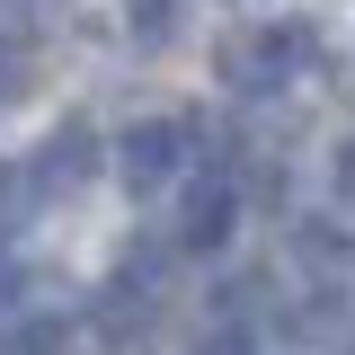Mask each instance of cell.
<instances>
[{
  "instance_id": "6da1fadb",
  "label": "cell",
  "mask_w": 355,
  "mask_h": 355,
  "mask_svg": "<svg viewBox=\"0 0 355 355\" xmlns=\"http://www.w3.org/2000/svg\"><path fill=\"white\" fill-rule=\"evenodd\" d=\"M311 62H320V27L311 18H275V27H249L240 44H222V80L240 98H266V89H284Z\"/></svg>"
},
{
  "instance_id": "7a4b0ae2",
  "label": "cell",
  "mask_w": 355,
  "mask_h": 355,
  "mask_svg": "<svg viewBox=\"0 0 355 355\" xmlns=\"http://www.w3.org/2000/svg\"><path fill=\"white\" fill-rule=\"evenodd\" d=\"M187 151H196V133L178 125V116H142V125L116 133V178H125L133 196H160V187L187 169Z\"/></svg>"
},
{
  "instance_id": "8992f818",
  "label": "cell",
  "mask_w": 355,
  "mask_h": 355,
  "mask_svg": "<svg viewBox=\"0 0 355 355\" xmlns=\"http://www.w3.org/2000/svg\"><path fill=\"white\" fill-rule=\"evenodd\" d=\"M293 258L338 275V266H355V249H347V231H329V222H302V231H293Z\"/></svg>"
},
{
  "instance_id": "ba28073f",
  "label": "cell",
  "mask_w": 355,
  "mask_h": 355,
  "mask_svg": "<svg viewBox=\"0 0 355 355\" xmlns=\"http://www.w3.org/2000/svg\"><path fill=\"white\" fill-rule=\"evenodd\" d=\"M125 18H133V36H142V44H160V36L178 27V0H125Z\"/></svg>"
},
{
  "instance_id": "8fae6325",
  "label": "cell",
  "mask_w": 355,
  "mask_h": 355,
  "mask_svg": "<svg viewBox=\"0 0 355 355\" xmlns=\"http://www.w3.org/2000/svg\"><path fill=\"white\" fill-rule=\"evenodd\" d=\"M9 9H18V18H27V27H36V18H62V9H71V0H9Z\"/></svg>"
},
{
  "instance_id": "9c48e42d",
  "label": "cell",
  "mask_w": 355,
  "mask_h": 355,
  "mask_svg": "<svg viewBox=\"0 0 355 355\" xmlns=\"http://www.w3.org/2000/svg\"><path fill=\"white\" fill-rule=\"evenodd\" d=\"M329 187L355 205V142H338V151H329Z\"/></svg>"
},
{
  "instance_id": "30bf717a",
  "label": "cell",
  "mask_w": 355,
  "mask_h": 355,
  "mask_svg": "<svg viewBox=\"0 0 355 355\" xmlns=\"http://www.w3.org/2000/svg\"><path fill=\"white\" fill-rule=\"evenodd\" d=\"M196 355H258V347H249L240 329H222V338H205V347H196Z\"/></svg>"
},
{
  "instance_id": "7c38bea8",
  "label": "cell",
  "mask_w": 355,
  "mask_h": 355,
  "mask_svg": "<svg viewBox=\"0 0 355 355\" xmlns=\"http://www.w3.org/2000/svg\"><path fill=\"white\" fill-rule=\"evenodd\" d=\"M9 302H18V266L0 258V320H9Z\"/></svg>"
},
{
  "instance_id": "277c9868",
  "label": "cell",
  "mask_w": 355,
  "mask_h": 355,
  "mask_svg": "<svg viewBox=\"0 0 355 355\" xmlns=\"http://www.w3.org/2000/svg\"><path fill=\"white\" fill-rule=\"evenodd\" d=\"M89 169H98V133H89V125H62V133H53V142L36 151V160H27L36 196H71Z\"/></svg>"
},
{
  "instance_id": "52a82bcc",
  "label": "cell",
  "mask_w": 355,
  "mask_h": 355,
  "mask_svg": "<svg viewBox=\"0 0 355 355\" xmlns=\"http://www.w3.org/2000/svg\"><path fill=\"white\" fill-rule=\"evenodd\" d=\"M27 89H36V44H18V53H0V116H9V107H18Z\"/></svg>"
},
{
  "instance_id": "5b68a950",
  "label": "cell",
  "mask_w": 355,
  "mask_h": 355,
  "mask_svg": "<svg viewBox=\"0 0 355 355\" xmlns=\"http://www.w3.org/2000/svg\"><path fill=\"white\" fill-rule=\"evenodd\" d=\"M0 355H71V320L62 311H9L0 320Z\"/></svg>"
},
{
  "instance_id": "3957f363",
  "label": "cell",
  "mask_w": 355,
  "mask_h": 355,
  "mask_svg": "<svg viewBox=\"0 0 355 355\" xmlns=\"http://www.w3.org/2000/svg\"><path fill=\"white\" fill-rule=\"evenodd\" d=\"M231 231H240V187H231L222 169L187 178V187H178V231H169V240L187 249V258H214Z\"/></svg>"
}]
</instances>
